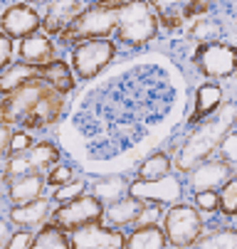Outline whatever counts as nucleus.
<instances>
[{"instance_id": "f257e3e1", "label": "nucleus", "mask_w": 237, "mask_h": 249, "mask_svg": "<svg viewBox=\"0 0 237 249\" xmlns=\"http://www.w3.org/2000/svg\"><path fill=\"white\" fill-rule=\"evenodd\" d=\"M67 99L42 79H32L0 101V121L10 128L45 131L59 121Z\"/></svg>"}, {"instance_id": "f03ea898", "label": "nucleus", "mask_w": 237, "mask_h": 249, "mask_svg": "<svg viewBox=\"0 0 237 249\" xmlns=\"http://www.w3.org/2000/svg\"><path fill=\"white\" fill-rule=\"evenodd\" d=\"M235 121H237V106L235 104H222L215 116L205 119L185 138L183 148L178 151V156L173 160V168L178 173H190L200 163L210 160L213 153L220 148L222 138L232 131Z\"/></svg>"}, {"instance_id": "7ed1b4c3", "label": "nucleus", "mask_w": 237, "mask_h": 249, "mask_svg": "<svg viewBox=\"0 0 237 249\" xmlns=\"http://www.w3.org/2000/svg\"><path fill=\"white\" fill-rule=\"evenodd\" d=\"M119 5L121 3H99L89 5L70 27H67L57 42L59 45H82L87 40H109V35L119 27Z\"/></svg>"}, {"instance_id": "20e7f679", "label": "nucleus", "mask_w": 237, "mask_h": 249, "mask_svg": "<svg viewBox=\"0 0 237 249\" xmlns=\"http://www.w3.org/2000/svg\"><path fill=\"white\" fill-rule=\"evenodd\" d=\"M116 15H119L116 37L124 45L141 47L158 35V15L153 13L151 3H141V0L139 3H121Z\"/></svg>"}, {"instance_id": "39448f33", "label": "nucleus", "mask_w": 237, "mask_h": 249, "mask_svg": "<svg viewBox=\"0 0 237 249\" xmlns=\"http://www.w3.org/2000/svg\"><path fill=\"white\" fill-rule=\"evenodd\" d=\"M163 232L176 249H193L202 237V217L193 205H173L163 215Z\"/></svg>"}, {"instance_id": "423d86ee", "label": "nucleus", "mask_w": 237, "mask_h": 249, "mask_svg": "<svg viewBox=\"0 0 237 249\" xmlns=\"http://www.w3.org/2000/svg\"><path fill=\"white\" fill-rule=\"evenodd\" d=\"M104 220V205H101L91 193L67 202V205H59L52 210L50 215V225L59 227L62 232H77L87 225H96Z\"/></svg>"}, {"instance_id": "0eeeda50", "label": "nucleus", "mask_w": 237, "mask_h": 249, "mask_svg": "<svg viewBox=\"0 0 237 249\" xmlns=\"http://www.w3.org/2000/svg\"><path fill=\"white\" fill-rule=\"evenodd\" d=\"M57 163H59V148L55 143H50V141H40L27 153L10 156L5 168H3V175H5V180H15V178L32 175V173L45 175Z\"/></svg>"}, {"instance_id": "6e6552de", "label": "nucleus", "mask_w": 237, "mask_h": 249, "mask_svg": "<svg viewBox=\"0 0 237 249\" xmlns=\"http://www.w3.org/2000/svg\"><path fill=\"white\" fill-rule=\"evenodd\" d=\"M116 54L114 40H87L72 50V72L77 79H94Z\"/></svg>"}, {"instance_id": "1a4fd4ad", "label": "nucleus", "mask_w": 237, "mask_h": 249, "mask_svg": "<svg viewBox=\"0 0 237 249\" xmlns=\"http://www.w3.org/2000/svg\"><path fill=\"white\" fill-rule=\"evenodd\" d=\"M128 197H136L148 205H181L183 197V183L176 175H165L158 180H131Z\"/></svg>"}, {"instance_id": "9d476101", "label": "nucleus", "mask_w": 237, "mask_h": 249, "mask_svg": "<svg viewBox=\"0 0 237 249\" xmlns=\"http://www.w3.org/2000/svg\"><path fill=\"white\" fill-rule=\"evenodd\" d=\"M42 30V15L27 5V3H15V5H8L3 13H0V32L10 37L13 42L15 40H25L30 35H35Z\"/></svg>"}, {"instance_id": "9b49d317", "label": "nucleus", "mask_w": 237, "mask_h": 249, "mask_svg": "<svg viewBox=\"0 0 237 249\" xmlns=\"http://www.w3.org/2000/svg\"><path fill=\"white\" fill-rule=\"evenodd\" d=\"M198 64L205 77H215V79L232 77L237 74V47L222 42L205 45L198 52Z\"/></svg>"}, {"instance_id": "f8f14e48", "label": "nucleus", "mask_w": 237, "mask_h": 249, "mask_svg": "<svg viewBox=\"0 0 237 249\" xmlns=\"http://www.w3.org/2000/svg\"><path fill=\"white\" fill-rule=\"evenodd\" d=\"M72 249H124L126 247V234L121 230L107 227L104 222L87 225L77 232L70 234Z\"/></svg>"}, {"instance_id": "ddd939ff", "label": "nucleus", "mask_w": 237, "mask_h": 249, "mask_svg": "<svg viewBox=\"0 0 237 249\" xmlns=\"http://www.w3.org/2000/svg\"><path fill=\"white\" fill-rule=\"evenodd\" d=\"M235 175L232 165L225 163L222 158H210L205 163H200L198 168L190 170V178H188V185L193 193H205V190H222L225 183Z\"/></svg>"}, {"instance_id": "4468645a", "label": "nucleus", "mask_w": 237, "mask_h": 249, "mask_svg": "<svg viewBox=\"0 0 237 249\" xmlns=\"http://www.w3.org/2000/svg\"><path fill=\"white\" fill-rule=\"evenodd\" d=\"M18 57L20 62L25 64H32V67H47L52 62H57V42L50 37L47 32H35V35H30V37H25L18 47Z\"/></svg>"}, {"instance_id": "2eb2a0df", "label": "nucleus", "mask_w": 237, "mask_h": 249, "mask_svg": "<svg viewBox=\"0 0 237 249\" xmlns=\"http://www.w3.org/2000/svg\"><path fill=\"white\" fill-rule=\"evenodd\" d=\"M87 10V5L77 3V0H57V3L45 5V15H42V32H47L50 37H59V35L70 27L82 13Z\"/></svg>"}, {"instance_id": "dca6fc26", "label": "nucleus", "mask_w": 237, "mask_h": 249, "mask_svg": "<svg viewBox=\"0 0 237 249\" xmlns=\"http://www.w3.org/2000/svg\"><path fill=\"white\" fill-rule=\"evenodd\" d=\"M52 215V202L50 197H40L35 202H27L20 207H10L8 222L18 230H42L50 222Z\"/></svg>"}, {"instance_id": "f3484780", "label": "nucleus", "mask_w": 237, "mask_h": 249, "mask_svg": "<svg viewBox=\"0 0 237 249\" xmlns=\"http://www.w3.org/2000/svg\"><path fill=\"white\" fill-rule=\"evenodd\" d=\"M8 185V200L13 207H20V205H27V202H35L40 197H45V175H22V178H15V180H5Z\"/></svg>"}, {"instance_id": "a211bd4d", "label": "nucleus", "mask_w": 237, "mask_h": 249, "mask_svg": "<svg viewBox=\"0 0 237 249\" xmlns=\"http://www.w3.org/2000/svg\"><path fill=\"white\" fill-rule=\"evenodd\" d=\"M141 210H144V202L141 200L124 197V200L104 207V220H101V222H107V227H114V230H121V227H128V225L136 227Z\"/></svg>"}, {"instance_id": "6ab92c4d", "label": "nucleus", "mask_w": 237, "mask_h": 249, "mask_svg": "<svg viewBox=\"0 0 237 249\" xmlns=\"http://www.w3.org/2000/svg\"><path fill=\"white\" fill-rule=\"evenodd\" d=\"M32 79H40V67H32V64H25V62L15 59L5 72L0 74V94L8 96V94L18 91L20 87H25Z\"/></svg>"}, {"instance_id": "aec40b11", "label": "nucleus", "mask_w": 237, "mask_h": 249, "mask_svg": "<svg viewBox=\"0 0 237 249\" xmlns=\"http://www.w3.org/2000/svg\"><path fill=\"white\" fill-rule=\"evenodd\" d=\"M222 106V89L218 84H202L195 91V109L190 121L193 124H202L213 111H218Z\"/></svg>"}, {"instance_id": "412c9836", "label": "nucleus", "mask_w": 237, "mask_h": 249, "mask_svg": "<svg viewBox=\"0 0 237 249\" xmlns=\"http://www.w3.org/2000/svg\"><path fill=\"white\" fill-rule=\"evenodd\" d=\"M40 79H42L45 84H50V87H52L55 91H59V94H70V91L74 89V84H77L74 72L70 69V64L62 62V59H57V62L42 67V69H40Z\"/></svg>"}, {"instance_id": "4be33fe9", "label": "nucleus", "mask_w": 237, "mask_h": 249, "mask_svg": "<svg viewBox=\"0 0 237 249\" xmlns=\"http://www.w3.org/2000/svg\"><path fill=\"white\" fill-rule=\"evenodd\" d=\"M128 185H131V183H126L124 178L109 175V178H101V180H96V183L91 185V195H94L101 205H104V207H109V205H114V202L128 197Z\"/></svg>"}, {"instance_id": "5701e85b", "label": "nucleus", "mask_w": 237, "mask_h": 249, "mask_svg": "<svg viewBox=\"0 0 237 249\" xmlns=\"http://www.w3.org/2000/svg\"><path fill=\"white\" fill-rule=\"evenodd\" d=\"M168 239L163 227H133L131 234H126L124 249H165Z\"/></svg>"}, {"instance_id": "b1692460", "label": "nucleus", "mask_w": 237, "mask_h": 249, "mask_svg": "<svg viewBox=\"0 0 237 249\" xmlns=\"http://www.w3.org/2000/svg\"><path fill=\"white\" fill-rule=\"evenodd\" d=\"M173 170V160L168 153L158 151V153H151L141 168H139V175H136V180H158V178H165V175H171Z\"/></svg>"}, {"instance_id": "393cba45", "label": "nucleus", "mask_w": 237, "mask_h": 249, "mask_svg": "<svg viewBox=\"0 0 237 249\" xmlns=\"http://www.w3.org/2000/svg\"><path fill=\"white\" fill-rule=\"evenodd\" d=\"M30 249H72V244H70V234L47 222L42 230L35 232Z\"/></svg>"}, {"instance_id": "a878e982", "label": "nucleus", "mask_w": 237, "mask_h": 249, "mask_svg": "<svg viewBox=\"0 0 237 249\" xmlns=\"http://www.w3.org/2000/svg\"><path fill=\"white\" fill-rule=\"evenodd\" d=\"M193 249H237V230H215L202 234Z\"/></svg>"}, {"instance_id": "bb28decb", "label": "nucleus", "mask_w": 237, "mask_h": 249, "mask_svg": "<svg viewBox=\"0 0 237 249\" xmlns=\"http://www.w3.org/2000/svg\"><path fill=\"white\" fill-rule=\"evenodd\" d=\"M87 188H89L87 178H74L72 183H67V185H62V188H55L52 195H50V202H52L55 207L67 205V202H72V200L87 195Z\"/></svg>"}, {"instance_id": "cd10ccee", "label": "nucleus", "mask_w": 237, "mask_h": 249, "mask_svg": "<svg viewBox=\"0 0 237 249\" xmlns=\"http://www.w3.org/2000/svg\"><path fill=\"white\" fill-rule=\"evenodd\" d=\"M218 195H220V212L222 215L225 217H237V175L230 178Z\"/></svg>"}, {"instance_id": "c85d7f7f", "label": "nucleus", "mask_w": 237, "mask_h": 249, "mask_svg": "<svg viewBox=\"0 0 237 249\" xmlns=\"http://www.w3.org/2000/svg\"><path fill=\"white\" fill-rule=\"evenodd\" d=\"M74 170L70 168V165H67V163H57V165H52L47 173H45V183L55 190V188H62V185H67V183H72L74 180Z\"/></svg>"}, {"instance_id": "c756f323", "label": "nucleus", "mask_w": 237, "mask_h": 249, "mask_svg": "<svg viewBox=\"0 0 237 249\" xmlns=\"http://www.w3.org/2000/svg\"><path fill=\"white\" fill-rule=\"evenodd\" d=\"M32 146H35V138H32L30 131H22V128H15V131H13V138H10V156L27 153Z\"/></svg>"}, {"instance_id": "7c9ffc66", "label": "nucleus", "mask_w": 237, "mask_h": 249, "mask_svg": "<svg viewBox=\"0 0 237 249\" xmlns=\"http://www.w3.org/2000/svg\"><path fill=\"white\" fill-rule=\"evenodd\" d=\"M163 207L161 205H148L144 202V210H141V215H139V222L136 227H158V220H163Z\"/></svg>"}, {"instance_id": "2f4dec72", "label": "nucleus", "mask_w": 237, "mask_h": 249, "mask_svg": "<svg viewBox=\"0 0 237 249\" xmlns=\"http://www.w3.org/2000/svg\"><path fill=\"white\" fill-rule=\"evenodd\" d=\"M195 210H202V212H215V210H220V195H218L215 190L195 193Z\"/></svg>"}, {"instance_id": "473e14b6", "label": "nucleus", "mask_w": 237, "mask_h": 249, "mask_svg": "<svg viewBox=\"0 0 237 249\" xmlns=\"http://www.w3.org/2000/svg\"><path fill=\"white\" fill-rule=\"evenodd\" d=\"M220 158L225 160V163H230V165H235L237 163V133H227L225 138H222V143H220Z\"/></svg>"}, {"instance_id": "72a5a7b5", "label": "nucleus", "mask_w": 237, "mask_h": 249, "mask_svg": "<svg viewBox=\"0 0 237 249\" xmlns=\"http://www.w3.org/2000/svg\"><path fill=\"white\" fill-rule=\"evenodd\" d=\"M13 131L15 128H10L8 124L0 121V170L5 168V163L10 158V138H13Z\"/></svg>"}, {"instance_id": "f704fd0d", "label": "nucleus", "mask_w": 237, "mask_h": 249, "mask_svg": "<svg viewBox=\"0 0 237 249\" xmlns=\"http://www.w3.org/2000/svg\"><path fill=\"white\" fill-rule=\"evenodd\" d=\"M13 54H15V42L0 32V74L13 64Z\"/></svg>"}, {"instance_id": "c9c22d12", "label": "nucleus", "mask_w": 237, "mask_h": 249, "mask_svg": "<svg viewBox=\"0 0 237 249\" xmlns=\"http://www.w3.org/2000/svg\"><path fill=\"white\" fill-rule=\"evenodd\" d=\"M32 239H35V232H30V230H15L5 249H30L32 247Z\"/></svg>"}, {"instance_id": "e433bc0d", "label": "nucleus", "mask_w": 237, "mask_h": 249, "mask_svg": "<svg viewBox=\"0 0 237 249\" xmlns=\"http://www.w3.org/2000/svg\"><path fill=\"white\" fill-rule=\"evenodd\" d=\"M10 237H13V225H10L8 220L0 217V249H5V247H8Z\"/></svg>"}, {"instance_id": "4c0bfd02", "label": "nucleus", "mask_w": 237, "mask_h": 249, "mask_svg": "<svg viewBox=\"0 0 237 249\" xmlns=\"http://www.w3.org/2000/svg\"><path fill=\"white\" fill-rule=\"evenodd\" d=\"M5 185V175H3V170H0V188Z\"/></svg>"}]
</instances>
